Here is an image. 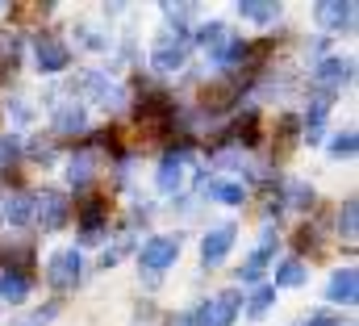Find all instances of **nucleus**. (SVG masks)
Returning <instances> with one entry per match:
<instances>
[{"instance_id": "5701e85b", "label": "nucleus", "mask_w": 359, "mask_h": 326, "mask_svg": "<svg viewBox=\"0 0 359 326\" xmlns=\"http://www.w3.org/2000/svg\"><path fill=\"white\" fill-rule=\"evenodd\" d=\"M209 197H217V201H226V205H243V184H209Z\"/></svg>"}, {"instance_id": "6e6552de", "label": "nucleus", "mask_w": 359, "mask_h": 326, "mask_svg": "<svg viewBox=\"0 0 359 326\" xmlns=\"http://www.w3.org/2000/svg\"><path fill=\"white\" fill-rule=\"evenodd\" d=\"M271 251H276V243H271V230H264V243L251 251V259H247V263H243V272H238V276H243V285H259V280H264V268H268Z\"/></svg>"}, {"instance_id": "39448f33", "label": "nucleus", "mask_w": 359, "mask_h": 326, "mask_svg": "<svg viewBox=\"0 0 359 326\" xmlns=\"http://www.w3.org/2000/svg\"><path fill=\"white\" fill-rule=\"evenodd\" d=\"M238 239V230H234V222H222V226H213L209 235H205V243H201V259L213 268V263H222L226 255H230V247Z\"/></svg>"}, {"instance_id": "ddd939ff", "label": "nucleus", "mask_w": 359, "mask_h": 326, "mask_svg": "<svg viewBox=\"0 0 359 326\" xmlns=\"http://www.w3.org/2000/svg\"><path fill=\"white\" fill-rule=\"evenodd\" d=\"M4 218H8L13 226L34 222V193H13V197L4 201Z\"/></svg>"}, {"instance_id": "9d476101", "label": "nucleus", "mask_w": 359, "mask_h": 326, "mask_svg": "<svg viewBox=\"0 0 359 326\" xmlns=\"http://www.w3.org/2000/svg\"><path fill=\"white\" fill-rule=\"evenodd\" d=\"M196 42H201L217 63H222V55H226V46H230L234 38H230V30H226L222 21H209V25H201V30H196Z\"/></svg>"}, {"instance_id": "7ed1b4c3", "label": "nucleus", "mask_w": 359, "mask_h": 326, "mask_svg": "<svg viewBox=\"0 0 359 326\" xmlns=\"http://www.w3.org/2000/svg\"><path fill=\"white\" fill-rule=\"evenodd\" d=\"M34 222H38L42 230H59V226H67V197L55 193V188L34 193Z\"/></svg>"}, {"instance_id": "bb28decb", "label": "nucleus", "mask_w": 359, "mask_h": 326, "mask_svg": "<svg viewBox=\"0 0 359 326\" xmlns=\"http://www.w3.org/2000/svg\"><path fill=\"white\" fill-rule=\"evenodd\" d=\"M192 8H196V4H163L168 21H188V17H192Z\"/></svg>"}, {"instance_id": "dca6fc26", "label": "nucleus", "mask_w": 359, "mask_h": 326, "mask_svg": "<svg viewBox=\"0 0 359 326\" xmlns=\"http://www.w3.org/2000/svg\"><path fill=\"white\" fill-rule=\"evenodd\" d=\"M351 17H355V4H318V21L326 30H343L351 25Z\"/></svg>"}, {"instance_id": "1a4fd4ad", "label": "nucleus", "mask_w": 359, "mask_h": 326, "mask_svg": "<svg viewBox=\"0 0 359 326\" xmlns=\"http://www.w3.org/2000/svg\"><path fill=\"white\" fill-rule=\"evenodd\" d=\"M184 159H188V151L163 155V163H159V193H180L184 188Z\"/></svg>"}, {"instance_id": "6ab92c4d", "label": "nucleus", "mask_w": 359, "mask_h": 326, "mask_svg": "<svg viewBox=\"0 0 359 326\" xmlns=\"http://www.w3.org/2000/svg\"><path fill=\"white\" fill-rule=\"evenodd\" d=\"M238 13L247 17V21H259V25H268L280 17V4H271V0H243L238 4Z\"/></svg>"}, {"instance_id": "f03ea898", "label": "nucleus", "mask_w": 359, "mask_h": 326, "mask_svg": "<svg viewBox=\"0 0 359 326\" xmlns=\"http://www.w3.org/2000/svg\"><path fill=\"white\" fill-rule=\"evenodd\" d=\"M46 280H50L55 289H76V285L84 280V259H80V251H76V247L55 251V255L46 259Z\"/></svg>"}, {"instance_id": "393cba45", "label": "nucleus", "mask_w": 359, "mask_h": 326, "mask_svg": "<svg viewBox=\"0 0 359 326\" xmlns=\"http://www.w3.org/2000/svg\"><path fill=\"white\" fill-rule=\"evenodd\" d=\"M17 155H21V143L17 138H0V171L17 159Z\"/></svg>"}, {"instance_id": "a211bd4d", "label": "nucleus", "mask_w": 359, "mask_h": 326, "mask_svg": "<svg viewBox=\"0 0 359 326\" xmlns=\"http://www.w3.org/2000/svg\"><path fill=\"white\" fill-rule=\"evenodd\" d=\"M92 171H96V159H92L88 151L72 155V163H67V180H72L76 188H88V184H92Z\"/></svg>"}, {"instance_id": "412c9836", "label": "nucleus", "mask_w": 359, "mask_h": 326, "mask_svg": "<svg viewBox=\"0 0 359 326\" xmlns=\"http://www.w3.org/2000/svg\"><path fill=\"white\" fill-rule=\"evenodd\" d=\"M271 301H276V289H271V285H255V293H251V301H247V314H251V318H264L271 310Z\"/></svg>"}, {"instance_id": "4be33fe9", "label": "nucleus", "mask_w": 359, "mask_h": 326, "mask_svg": "<svg viewBox=\"0 0 359 326\" xmlns=\"http://www.w3.org/2000/svg\"><path fill=\"white\" fill-rule=\"evenodd\" d=\"M313 205V188L301 180H288V209H309Z\"/></svg>"}, {"instance_id": "aec40b11", "label": "nucleus", "mask_w": 359, "mask_h": 326, "mask_svg": "<svg viewBox=\"0 0 359 326\" xmlns=\"http://www.w3.org/2000/svg\"><path fill=\"white\" fill-rule=\"evenodd\" d=\"M326 113H330V96H322V100H313V105H309V113H305V134H309V138H318V134H322Z\"/></svg>"}, {"instance_id": "c85d7f7f", "label": "nucleus", "mask_w": 359, "mask_h": 326, "mask_svg": "<svg viewBox=\"0 0 359 326\" xmlns=\"http://www.w3.org/2000/svg\"><path fill=\"white\" fill-rule=\"evenodd\" d=\"M172 326H192V318H172Z\"/></svg>"}, {"instance_id": "cd10ccee", "label": "nucleus", "mask_w": 359, "mask_h": 326, "mask_svg": "<svg viewBox=\"0 0 359 326\" xmlns=\"http://www.w3.org/2000/svg\"><path fill=\"white\" fill-rule=\"evenodd\" d=\"M309 326H334V318H330V314H322V318H313Z\"/></svg>"}, {"instance_id": "c756f323", "label": "nucleus", "mask_w": 359, "mask_h": 326, "mask_svg": "<svg viewBox=\"0 0 359 326\" xmlns=\"http://www.w3.org/2000/svg\"><path fill=\"white\" fill-rule=\"evenodd\" d=\"M0 8H4V4H0Z\"/></svg>"}, {"instance_id": "9b49d317", "label": "nucleus", "mask_w": 359, "mask_h": 326, "mask_svg": "<svg viewBox=\"0 0 359 326\" xmlns=\"http://www.w3.org/2000/svg\"><path fill=\"white\" fill-rule=\"evenodd\" d=\"M0 297H4L8 306H17V301L29 297V276H25V268H8V272L0 276Z\"/></svg>"}, {"instance_id": "b1692460", "label": "nucleus", "mask_w": 359, "mask_h": 326, "mask_svg": "<svg viewBox=\"0 0 359 326\" xmlns=\"http://www.w3.org/2000/svg\"><path fill=\"white\" fill-rule=\"evenodd\" d=\"M330 155H339V159H343V155H355V134H351V130H347V134H334V138H330Z\"/></svg>"}, {"instance_id": "f3484780", "label": "nucleus", "mask_w": 359, "mask_h": 326, "mask_svg": "<svg viewBox=\"0 0 359 326\" xmlns=\"http://www.w3.org/2000/svg\"><path fill=\"white\" fill-rule=\"evenodd\" d=\"M347 72H351V63H343V59H322L318 72H313V80L322 84V88H339V84L347 80Z\"/></svg>"}, {"instance_id": "f257e3e1", "label": "nucleus", "mask_w": 359, "mask_h": 326, "mask_svg": "<svg viewBox=\"0 0 359 326\" xmlns=\"http://www.w3.org/2000/svg\"><path fill=\"white\" fill-rule=\"evenodd\" d=\"M238 310H243V293L226 289V293H217V297H209L192 310V326H230L238 318Z\"/></svg>"}, {"instance_id": "f8f14e48", "label": "nucleus", "mask_w": 359, "mask_h": 326, "mask_svg": "<svg viewBox=\"0 0 359 326\" xmlns=\"http://www.w3.org/2000/svg\"><path fill=\"white\" fill-rule=\"evenodd\" d=\"M184 55H188V42H184V38H163V42H159V46H155V67H159V72H172V67H180V63H184Z\"/></svg>"}, {"instance_id": "a878e982", "label": "nucleus", "mask_w": 359, "mask_h": 326, "mask_svg": "<svg viewBox=\"0 0 359 326\" xmlns=\"http://www.w3.org/2000/svg\"><path fill=\"white\" fill-rule=\"evenodd\" d=\"M339 230H343L347 239H355V201H347V209H343V218H339Z\"/></svg>"}, {"instance_id": "20e7f679", "label": "nucleus", "mask_w": 359, "mask_h": 326, "mask_svg": "<svg viewBox=\"0 0 359 326\" xmlns=\"http://www.w3.org/2000/svg\"><path fill=\"white\" fill-rule=\"evenodd\" d=\"M180 259V239L172 235H155V239H147L142 251H138V263L147 268V272H163V268H172Z\"/></svg>"}, {"instance_id": "4468645a", "label": "nucleus", "mask_w": 359, "mask_h": 326, "mask_svg": "<svg viewBox=\"0 0 359 326\" xmlns=\"http://www.w3.org/2000/svg\"><path fill=\"white\" fill-rule=\"evenodd\" d=\"M271 276H276L271 289H301V285H305V263H301V259H284V263H276Z\"/></svg>"}, {"instance_id": "423d86ee", "label": "nucleus", "mask_w": 359, "mask_h": 326, "mask_svg": "<svg viewBox=\"0 0 359 326\" xmlns=\"http://www.w3.org/2000/svg\"><path fill=\"white\" fill-rule=\"evenodd\" d=\"M34 59H38V72H63L67 63H72V51L59 42V38H38L34 42Z\"/></svg>"}, {"instance_id": "0eeeda50", "label": "nucleus", "mask_w": 359, "mask_h": 326, "mask_svg": "<svg viewBox=\"0 0 359 326\" xmlns=\"http://www.w3.org/2000/svg\"><path fill=\"white\" fill-rule=\"evenodd\" d=\"M326 297H330L334 306H355V297H359L355 268H339V272L330 276V285H326Z\"/></svg>"}, {"instance_id": "2eb2a0df", "label": "nucleus", "mask_w": 359, "mask_h": 326, "mask_svg": "<svg viewBox=\"0 0 359 326\" xmlns=\"http://www.w3.org/2000/svg\"><path fill=\"white\" fill-rule=\"evenodd\" d=\"M88 126V113L80 109V105H63V109H55V130L59 134H80Z\"/></svg>"}]
</instances>
